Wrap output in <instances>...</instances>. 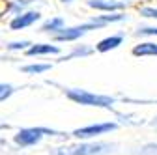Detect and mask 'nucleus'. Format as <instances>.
Instances as JSON below:
<instances>
[{
	"label": "nucleus",
	"mask_w": 157,
	"mask_h": 155,
	"mask_svg": "<svg viewBox=\"0 0 157 155\" xmlns=\"http://www.w3.org/2000/svg\"><path fill=\"white\" fill-rule=\"evenodd\" d=\"M112 144L97 142V144H78V146H67L54 151V155H105L112 151Z\"/></svg>",
	"instance_id": "obj_1"
},
{
	"label": "nucleus",
	"mask_w": 157,
	"mask_h": 155,
	"mask_svg": "<svg viewBox=\"0 0 157 155\" xmlns=\"http://www.w3.org/2000/svg\"><path fill=\"white\" fill-rule=\"evenodd\" d=\"M67 97L78 105H88V107H105L109 108L114 99L112 97H107V95H95V93H90L86 90H69L67 92Z\"/></svg>",
	"instance_id": "obj_2"
},
{
	"label": "nucleus",
	"mask_w": 157,
	"mask_h": 155,
	"mask_svg": "<svg viewBox=\"0 0 157 155\" xmlns=\"http://www.w3.org/2000/svg\"><path fill=\"white\" fill-rule=\"evenodd\" d=\"M47 133H52L49 129H41V127H30V129H23V131H19L15 134V142L19 146H34L37 144L39 140L43 138V134Z\"/></svg>",
	"instance_id": "obj_3"
},
{
	"label": "nucleus",
	"mask_w": 157,
	"mask_h": 155,
	"mask_svg": "<svg viewBox=\"0 0 157 155\" xmlns=\"http://www.w3.org/2000/svg\"><path fill=\"white\" fill-rule=\"evenodd\" d=\"M114 129H116V123H95V125H86V127L77 129L73 134L77 138H90V137H95V134L114 131Z\"/></svg>",
	"instance_id": "obj_4"
},
{
	"label": "nucleus",
	"mask_w": 157,
	"mask_h": 155,
	"mask_svg": "<svg viewBox=\"0 0 157 155\" xmlns=\"http://www.w3.org/2000/svg\"><path fill=\"white\" fill-rule=\"evenodd\" d=\"M39 19V13L37 11H28V13H23V15H17L13 21H11V28L13 30H23L30 25H34Z\"/></svg>",
	"instance_id": "obj_5"
},
{
	"label": "nucleus",
	"mask_w": 157,
	"mask_h": 155,
	"mask_svg": "<svg viewBox=\"0 0 157 155\" xmlns=\"http://www.w3.org/2000/svg\"><path fill=\"white\" fill-rule=\"evenodd\" d=\"M88 6L95 8V9H103V11H116V9H122L125 4L124 2H114V0H90Z\"/></svg>",
	"instance_id": "obj_6"
},
{
	"label": "nucleus",
	"mask_w": 157,
	"mask_h": 155,
	"mask_svg": "<svg viewBox=\"0 0 157 155\" xmlns=\"http://www.w3.org/2000/svg\"><path fill=\"white\" fill-rule=\"evenodd\" d=\"M120 43H122V36H112V37H107V40L97 43V51H99V52H107L110 49H116Z\"/></svg>",
	"instance_id": "obj_7"
},
{
	"label": "nucleus",
	"mask_w": 157,
	"mask_h": 155,
	"mask_svg": "<svg viewBox=\"0 0 157 155\" xmlns=\"http://www.w3.org/2000/svg\"><path fill=\"white\" fill-rule=\"evenodd\" d=\"M133 54H136V56H155L157 54V45L155 43H140L133 49Z\"/></svg>",
	"instance_id": "obj_8"
},
{
	"label": "nucleus",
	"mask_w": 157,
	"mask_h": 155,
	"mask_svg": "<svg viewBox=\"0 0 157 155\" xmlns=\"http://www.w3.org/2000/svg\"><path fill=\"white\" fill-rule=\"evenodd\" d=\"M58 52V47L54 45H34L28 49V54H56Z\"/></svg>",
	"instance_id": "obj_9"
},
{
	"label": "nucleus",
	"mask_w": 157,
	"mask_h": 155,
	"mask_svg": "<svg viewBox=\"0 0 157 155\" xmlns=\"http://www.w3.org/2000/svg\"><path fill=\"white\" fill-rule=\"evenodd\" d=\"M62 28H64V21H62L60 17L52 19V21H47L45 26H43V30H47V32H58V30H62Z\"/></svg>",
	"instance_id": "obj_10"
},
{
	"label": "nucleus",
	"mask_w": 157,
	"mask_h": 155,
	"mask_svg": "<svg viewBox=\"0 0 157 155\" xmlns=\"http://www.w3.org/2000/svg\"><path fill=\"white\" fill-rule=\"evenodd\" d=\"M49 67L51 66H47V64H32V66H26L25 67V73H43Z\"/></svg>",
	"instance_id": "obj_11"
},
{
	"label": "nucleus",
	"mask_w": 157,
	"mask_h": 155,
	"mask_svg": "<svg viewBox=\"0 0 157 155\" xmlns=\"http://www.w3.org/2000/svg\"><path fill=\"white\" fill-rule=\"evenodd\" d=\"M11 93H13V86H10V84H0V101H4L6 97H10Z\"/></svg>",
	"instance_id": "obj_12"
},
{
	"label": "nucleus",
	"mask_w": 157,
	"mask_h": 155,
	"mask_svg": "<svg viewBox=\"0 0 157 155\" xmlns=\"http://www.w3.org/2000/svg\"><path fill=\"white\" fill-rule=\"evenodd\" d=\"M140 155H157V144H148L140 149Z\"/></svg>",
	"instance_id": "obj_13"
},
{
	"label": "nucleus",
	"mask_w": 157,
	"mask_h": 155,
	"mask_svg": "<svg viewBox=\"0 0 157 155\" xmlns=\"http://www.w3.org/2000/svg\"><path fill=\"white\" fill-rule=\"evenodd\" d=\"M140 13L144 17H151V19H157V8H142Z\"/></svg>",
	"instance_id": "obj_14"
},
{
	"label": "nucleus",
	"mask_w": 157,
	"mask_h": 155,
	"mask_svg": "<svg viewBox=\"0 0 157 155\" xmlns=\"http://www.w3.org/2000/svg\"><path fill=\"white\" fill-rule=\"evenodd\" d=\"M26 45H28V41H21V43H11V45H10V49H11V51H19V49H25Z\"/></svg>",
	"instance_id": "obj_15"
},
{
	"label": "nucleus",
	"mask_w": 157,
	"mask_h": 155,
	"mask_svg": "<svg viewBox=\"0 0 157 155\" xmlns=\"http://www.w3.org/2000/svg\"><path fill=\"white\" fill-rule=\"evenodd\" d=\"M139 34H148V36H157V28H142Z\"/></svg>",
	"instance_id": "obj_16"
},
{
	"label": "nucleus",
	"mask_w": 157,
	"mask_h": 155,
	"mask_svg": "<svg viewBox=\"0 0 157 155\" xmlns=\"http://www.w3.org/2000/svg\"><path fill=\"white\" fill-rule=\"evenodd\" d=\"M64 2H66V0H64ZM67 2H71V0H67Z\"/></svg>",
	"instance_id": "obj_17"
}]
</instances>
